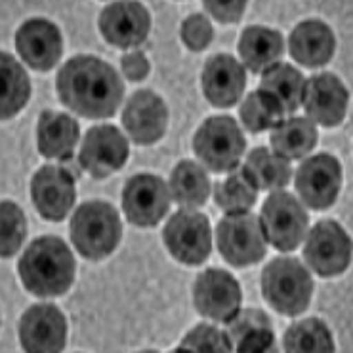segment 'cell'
Wrapping results in <instances>:
<instances>
[{
  "label": "cell",
  "mask_w": 353,
  "mask_h": 353,
  "mask_svg": "<svg viewBox=\"0 0 353 353\" xmlns=\"http://www.w3.org/2000/svg\"><path fill=\"white\" fill-rule=\"evenodd\" d=\"M57 92L77 114L101 119L116 114L125 93L116 70L96 57L77 56L61 68Z\"/></svg>",
  "instance_id": "obj_1"
},
{
  "label": "cell",
  "mask_w": 353,
  "mask_h": 353,
  "mask_svg": "<svg viewBox=\"0 0 353 353\" xmlns=\"http://www.w3.org/2000/svg\"><path fill=\"white\" fill-rule=\"evenodd\" d=\"M18 270L28 292L37 297H57L72 285L76 263L61 238L45 236L30 244Z\"/></svg>",
  "instance_id": "obj_2"
},
{
  "label": "cell",
  "mask_w": 353,
  "mask_h": 353,
  "mask_svg": "<svg viewBox=\"0 0 353 353\" xmlns=\"http://www.w3.org/2000/svg\"><path fill=\"white\" fill-rule=\"evenodd\" d=\"M71 239L83 257L101 261L114 251L121 238V218L112 205L88 201L71 219Z\"/></svg>",
  "instance_id": "obj_3"
},
{
  "label": "cell",
  "mask_w": 353,
  "mask_h": 353,
  "mask_svg": "<svg viewBox=\"0 0 353 353\" xmlns=\"http://www.w3.org/2000/svg\"><path fill=\"white\" fill-rule=\"evenodd\" d=\"M261 290L272 309L293 317L307 309L313 281L297 258H276L263 271Z\"/></svg>",
  "instance_id": "obj_4"
},
{
  "label": "cell",
  "mask_w": 353,
  "mask_h": 353,
  "mask_svg": "<svg viewBox=\"0 0 353 353\" xmlns=\"http://www.w3.org/2000/svg\"><path fill=\"white\" fill-rule=\"evenodd\" d=\"M245 146L246 141L237 121L229 116L211 117L205 121L193 141L199 161L216 173L236 169Z\"/></svg>",
  "instance_id": "obj_5"
},
{
  "label": "cell",
  "mask_w": 353,
  "mask_h": 353,
  "mask_svg": "<svg viewBox=\"0 0 353 353\" xmlns=\"http://www.w3.org/2000/svg\"><path fill=\"white\" fill-rule=\"evenodd\" d=\"M217 244L225 261L236 268L256 264L268 248L261 221L252 213H228L217 226Z\"/></svg>",
  "instance_id": "obj_6"
},
{
  "label": "cell",
  "mask_w": 353,
  "mask_h": 353,
  "mask_svg": "<svg viewBox=\"0 0 353 353\" xmlns=\"http://www.w3.org/2000/svg\"><path fill=\"white\" fill-rule=\"evenodd\" d=\"M261 225L265 239L281 252H289L305 237L309 217L291 193L276 191L265 201Z\"/></svg>",
  "instance_id": "obj_7"
},
{
  "label": "cell",
  "mask_w": 353,
  "mask_h": 353,
  "mask_svg": "<svg viewBox=\"0 0 353 353\" xmlns=\"http://www.w3.org/2000/svg\"><path fill=\"white\" fill-rule=\"evenodd\" d=\"M163 237L171 254L183 264L201 265L212 249L209 219L191 209L174 213L164 228Z\"/></svg>",
  "instance_id": "obj_8"
},
{
  "label": "cell",
  "mask_w": 353,
  "mask_h": 353,
  "mask_svg": "<svg viewBox=\"0 0 353 353\" xmlns=\"http://www.w3.org/2000/svg\"><path fill=\"white\" fill-rule=\"evenodd\" d=\"M304 258L321 277L337 276L349 266L351 241L336 221H319L306 241Z\"/></svg>",
  "instance_id": "obj_9"
},
{
  "label": "cell",
  "mask_w": 353,
  "mask_h": 353,
  "mask_svg": "<svg viewBox=\"0 0 353 353\" xmlns=\"http://www.w3.org/2000/svg\"><path fill=\"white\" fill-rule=\"evenodd\" d=\"M194 305L201 316L228 324L241 309V292L238 281L224 270L208 269L198 276Z\"/></svg>",
  "instance_id": "obj_10"
},
{
  "label": "cell",
  "mask_w": 353,
  "mask_h": 353,
  "mask_svg": "<svg viewBox=\"0 0 353 353\" xmlns=\"http://www.w3.org/2000/svg\"><path fill=\"white\" fill-rule=\"evenodd\" d=\"M123 209L131 224L139 228L156 226L169 211V189L161 176H132L123 191Z\"/></svg>",
  "instance_id": "obj_11"
},
{
  "label": "cell",
  "mask_w": 353,
  "mask_h": 353,
  "mask_svg": "<svg viewBox=\"0 0 353 353\" xmlns=\"http://www.w3.org/2000/svg\"><path fill=\"white\" fill-rule=\"evenodd\" d=\"M341 186V168L337 158L319 153L304 161L296 176V190L312 210H325L337 199Z\"/></svg>",
  "instance_id": "obj_12"
},
{
  "label": "cell",
  "mask_w": 353,
  "mask_h": 353,
  "mask_svg": "<svg viewBox=\"0 0 353 353\" xmlns=\"http://www.w3.org/2000/svg\"><path fill=\"white\" fill-rule=\"evenodd\" d=\"M129 157V143L113 125L88 130L81 145V166L97 179L106 178L123 168Z\"/></svg>",
  "instance_id": "obj_13"
},
{
  "label": "cell",
  "mask_w": 353,
  "mask_h": 353,
  "mask_svg": "<svg viewBox=\"0 0 353 353\" xmlns=\"http://www.w3.org/2000/svg\"><path fill=\"white\" fill-rule=\"evenodd\" d=\"M31 194L41 217L63 221L76 201L72 174L59 166L45 165L33 176Z\"/></svg>",
  "instance_id": "obj_14"
},
{
  "label": "cell",
  "mask_w": 353,
  "mask_h": 353,
  "mask_svg": "<svg viewBox=\"0 0 353 353\" xmlns=\"http://www.w3.org/2000/svg\"><path fill=\"white\" fill-rule=\"evenodd\" d=\"M66 330L61 310L53 304H37L21 317V345L28 352H61L65 346Z\"/></svg>",
  "instance_id": "obj_15"
},
{
  "label": "cell",
  "mask_w": 353,
  "mask_h": 353,
  "mask_svg": "<svg viewBox=\"0 0 353 353\" xmlns=\"http://www.w3.org/2000/svg\"><path fill=\"white\" fill-rule=\"evenodd\" d=\"M151 26L148 10L136 1H117L108 5L99 18V28L110 44L129 48L141 44Z\"/></svg>",
  "instance_id": "obj_16"
},
{
  "label": "cell",
  "mask_w": 353,
  "mask_h": 353,
  "mask_svg": "<svg viewBox=\"0 0 353 353\" xmlns=\"http://www.w3.org/2000/svg\"><path fill=\"white\" fill-rule=\"evenodd\" d=\"M301 101L313 121L332 128L341 124L345 117L347 91L334 74L321 73L305 81Z\"/></svg>",
  "instance_id": "obj_17"
},
{
  "label": "cell",
  "mask_w": 353,
  "mask_h": 353,
  "mask_svg": "<svg viewBox=\"0 0 353 353\" xmlns=\"http://www.w3.org/2000/svg\"><path fill=\"white\" fill-rule=\"evenodd\" d=\"M168 117V109L161 97L149 90H141L128 101L123 124L136 144L151 145L164 136Z\"/></svg>",
  "instance_id": "obj_18"
},
{
  "label": "cell",
  "mask_w": 353,
  "mask_h": 353,
  "mask_svg": "<svg viewBox=\"0 0 353 353\" xmlns=\"http://www.w3.org/2000/svg\"><path fill=\"white\" fill-rule=\"evenodd\" d=\"M16 48L30 68L48 71L61 59L63 39L56 25L36 18L26 21L18 30Z\"/></svg>",
  "instance_id": "obj_19"
},
{
  "label": "cell",
  "mask_w": 353,
  "mask_h": 353,
  "mask_svg": "<svg viewBox=\"0 0 353 353\" xmlns=\"http://www.w3.org/2000/svg\"><path fill=\"white\" fill-rule=\"evenodd\" d=\"M246 83L244 68L233 57L217 54L205 65L203 88L208 101L216 108H231L241 99Z\"/></svg>",
  "instance_id": "obj_20"
},
{
  "label": "cell",
  "mask_w": 353,
  "mask_h": 353,
  "mask_svg": "<svg viewBox=\"0 0 353 353\" xmlns=\"http://www.w3.org/2000/svg\"><path fill=\"white\" fill-rule=\"evenodd\" d=\"M290 53L306 68H319L332 58L336 39L327 25L306 21L297 25L290 36Z\"/></svg>",
  "instance_id": "obj_21"
},
{
  "label": "cell",
  "mask_w": 353,
  "mask_h": 353,
  "mask_svg": "<svg viewBox=\"0 0 353 353\" xmlns=\"http://www.w3.org/2000/svg\"><path fill=\"white\" fill-rule=\"evenodd\" d=\"M79 125L65 113L46 110L38 123V149L48 159L68 161L79 139Z\"/></svg>",
  "instance_id": "obj_22"
},
{
  "label": "cell",
  "mask_w": 353,
  "mask_h": 353,
  "mask_svg": "<svg viewBox=\"0 0 353 353\" xmlns=\"http://www.w3.org/2000/svg\"><path fill=\"white\" fill-rule=\"evenodd\" d=\"M238 51L244 64L252 72H265L281 59L284 41L277 31L261 26H250L241 33Z\"/></svg>",
  "instance_id": "obj_23"
},
{
  "label": "cell",
  "mask_w": 353,
  "mask_h": 353,
  "mask_svg": "<svg viewBox=\"0 0 353 353\" xmlns=\"http://www.w3.org/2000/svg\"><path fill=\"white\" fill-rule=\"evenodd\" d=\"M230 339L237 341L238 352H268L274 346V334L268 316L246 310L228 323Z\"/></svg>",
  "instance_id": "obj_24"
},
{
  "label": "cell",
  "mask_w": 353,
  "mask_h": 353,
  "mask_svg": "<svg viewBox=\"0 0 353 353\" xmlns=\"http://www.w3.org/2000/svg\"><path fill=\"white\" fill-rule=\"evenodd\" d=\"M317 141L316 126L301 117L283 121L270 137L274 152L286 161H296L306 156L312 151Z\"/></svg>",
  "instance_id": "obj_25"
},
{
  "label": "cell",
  "mask_w": 353,
  "mask_h": 353,
  "mask_svg": "<svg viewBox=\"0 0 353 353\" xmlns=\"http://www.w3.org/2000/svg\"><path fill=\"white\" fill-rule=\"evenodd\" d=\"M0 86L1 119L6 121L24 108L31 94L30 78L10 53L0 56Z\"/></svg>",
  "instance_id": "obj_26"
},
{
  "label": "cell",
  "mask_w": 353,
  "mask_h": 353,
  "mask_svg": "<svg viewBox=\"0 0 353 353\" xmlns=\"http://www.w3.org/2000/svg\"><path fill=\"white\" fill-rule=\"evenodd\" d=\"M241 168L257 190L284 188L292 174L289 161L272 154L266 148L253 150Z\"/></svg>",
  "instance_id": "obj_27"
},
{
  "label": "cell",
  "mask_w": 353,
  "mask_h": 353,
  "mask_svg": "<svg viewBox=\"0 0 353 353\" xmlns=\"http://www.w3.org/2000/svg\"><path fill=\"white\" fill-rule=\"evenodd\" d=\"M304 84V77L293 66L276 64L265 71L259 90L272 96L284 112L293 113L301 105Z\"/></svg>",
  "instance_id": "obj_28"
},
{
  "label": "cell",
  "mask_w": 353,
  "mask_h": 353,
  "mask_svg": "<svg viewBox=\"0 0 353 353\" xmlns=\"http://www.w3.org/2000/svg\"><path fill=\"white\" fill-rule=\"evenodd\" d=\"M171 191L181 206H203L210 194V181L204 170L193 161H181L171 174Z\"/></svg>",
  "instance_id": "obj_29"
},
{
  "label": "cell",
  "mask_w": 353,
  "mask_h": 353,
  "mask_svg": "<svg viewBox=\"0 0 353 353\" xmlns=\"http://www.w3.org/2000/svg\"><path fill=\"white\" fill-rule=\"evenodd\" d=\"M239 116L246 129L257 133L278 128L284 121L285 112L272 96L258 90L243 101Z\"/></svg>",
  "instance_id": "obj_30"
},
{
  "label": "cell",
  "mask_w": 353,
  "mask_h": 353,
  "mask_svg": "<svg viewBox=\"0 0 353 353\" xmlns=\"http://www.w3.org/2000/svg\"><path fill=\"white\" fill-rule=\"evenodd\" d=\"M288 352H333L334 343L329 329L317 318L293 324L284 336Z\"/></svg>",
  "instance_id": "obj_31"
},
{
  "label": "cell",
  "mask_w": 353,
  "mask_h": 353,
  "mask_svg": "<svg viewBox=\"0 0 353 353\" xmlns=\"http://www.w3.org/2000/svg\"><path fill=\"white\" fill-rule=\"evenodd\" d=\"M257 191L241 168L216 183L214 201L225 212H246L257 201Z\"/></svg>",
  "instance_id": "obj_32"
},
{
  "label": "cell",
  "mask_w": 353,
  "mask_h": 353,
  "mask_svg": "<svg viewBox=\"0 0 353 353\" xmlns=\"http://www.w3.org/2000/svg\"><path fill=\"white\" fill-rule=\"evenodd\" d=\"M26 236L24 213L12 201L1 203V256L12 257Z\"/></svg>",
  "instance_id": "obj_33"
},
{
  "label": "cell",
  "mask_w": 353,
  "mask_h": 353,
  "mask_svg": "<svg viewBox=\"0 0 353 353\" xmlns=\"http://www.w3.org/2000/svg\"><path fill=\"white\" fill-rule=\"evenodd\" d=\"M178 351L230 352L232 351V341L224 331L208 324H201L186 334Z\"/></svg>",
  "instance_id": "obj_34"
},
{
  "label": "cell",
  "mask_w": 353,
  "mask_h": 353,
  "mask_svg": "<svg viewBox=\"0 0 353 353\" xmlns=\"http://www.w3.org/2000/svg\"><path fill=\"white\" fill-rule=\"evenodd\" d=\"M181 37L190 50L203 51L212 41V25L209 19L201 13L192 14L183 23Z\"/></svg>",
  "instance_id": "obj_35"
},
{
  "label": "cell",
  "mask_w": 353,
  "mask_h": 353,
  "mask_svg": "<svg viewBox=\"0 0 353 353\" xmlns=\"http://www.w3.org/2000/svg\"><path fill=\"white\" fill-rule=\"evenodd\" d=\"M204 6L214 19H217L221 23L228 24V23H236L241 18V14L244 13L245 1H229V3H223V1H204Z\"/></svg>",
  "instance_id": "obj_36"
},
{
  "label": "cell",
  "mask_w": 353,
  "mask_h": 353,
  "mask_svg": "<svg viewBox=\"0 0 353 353\" xmlns=\"http://www.w3.org/2000/svg\"><path fill=\"white\" fill-rule=\"evenodd\" d=\"M121 68L126 78L132 81H143L150 71L149 61L141 52L125 54L121 59Z\"/></svg>",
  "instance_id": "obj_37"
}]
</instances>
